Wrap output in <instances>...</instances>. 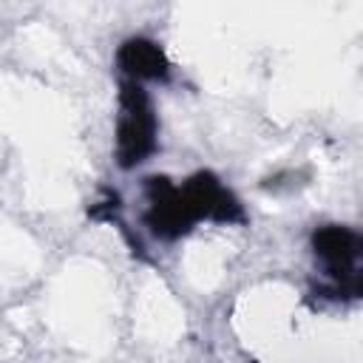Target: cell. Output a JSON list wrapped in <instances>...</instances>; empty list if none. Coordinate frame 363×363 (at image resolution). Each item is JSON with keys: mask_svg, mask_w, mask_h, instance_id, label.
<instances>
[{"mask_svg": "<svg viewBox=\"0 0 363 363\" xmlns=\"http://www.w3.org/2000/svg\"><path fill=\"white\" fill-rule=\"evenodd\" d=\"M318 281L312 295L332 303L363 301V227L326 221L309 233Z\"/></svg>", "mask_w": 363, "mask_h": 363, "instance_id": "obj_1", "label": "cell"}, {"mask_svg": "<svg viewBox=\"0 0 363 363\" xmlns=\"http://www.w3.org/2000/svg\"><path fill=\"white\" fill-rule=\"evenodd\" d=\"M159 113L150 91L119 79L113 113V162L119 170H136L159 150Z\"/></svg>", "mask_w": 363, "mask_h": 363, "instance_id": "obj_2", "label": "cell"}, {"mask_svg": "<svg viewBox=\"0 0 363 363\" xmlns=\"http://www.w3.org/2000/svg\"><path fill=\"white\" fill-rule=\"evenodd\" d=\"M142 196H145L142 224L162 244L182 241L184 235H190L201 224L193 204H190L184 184L164 176V173L147 176L142 182Z\"/></svg>", "mask_w": 363, "mask_h": 363, "instance_id": "obj_3", "label": "cell"}, {"mask_svg": "<svg viewBox=\"0 0 363 363\" xmlns=\"http://www.w3.org/2000/svg\"><path fill=\"white\" fill-rule=\"evenodd\" d=\"M182 184L201 224H218V227L247 224V210L241 199L216 170H207V167L193 170L190 176L182 179Z\"/></svg>", "mask_w": 363, "mask_h": 363, "instance_id": "obj_4", "label": "cell"}, {"mask_svg": "<svg viewBox=\"0 0 363 363\" xmlns=\"http://www.w3.org/2000/svg\"><path fill=\"white\" fill-rule=\"evenodd\" d=\"M113 68L119 74V79L128 82H170L173 77V62L167 57V51L162 48L159 40L145 37V34H130L125 37L116 51H113Z\"/></svg>", "mask_w": 363, "mask_h": 363, "instance_id": "obj_5", "label": "cell"}]
</instances>
